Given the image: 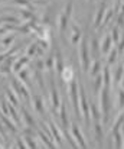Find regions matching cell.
<instances>
[{"label": "cell", "mask_w": 124, "mask_h": 149, "mask_svg": "<svg viewBox=\"0 0 124 149\" xmlns=\"http://www.w3.org/2000/svg\"><path fill=\"white\" fill-rule=\"evenodd\" d=\"M68 25H69V19H68V16H67L65 13H61V15L58 16V28H59V32H61L62 35L67 32Z\"/></svg>", "instance_id": "ac0fdd59"}, {"label": "cell", "mask_w": 124, "mask_h": 149, "mask_svg": "<svg viewBox=\"0 0 124 149\" xmlns=\"http://www.w3.org/2000/svg\"><path fill=\"white\" fill-rule=\"evenodd\" d=\"M100 110H101V114H103V122L104 123H108V119H110V87L107 86H103L100 94Z\"/></svg>", "instance_id": "6da1fadb"}, {"label": "cell", "mask_w": 124, "mask_h": 149, "mask_svg": "<svg viewBox=\"0 0 124 149\" xmlns=\"http://www.w3.org/2000/svg\"><path fill=\"white\" fill-rule=\"evenodd\" d=\"M13 41H15V35H4L0 38V45L3 49H9L12 47Z\"/></svg>", "instance_id": "603a6c76"}, {"label": "cell", "mask_w": 124, "mask_h": 149, "mask_svg": "<svg viewBox=\"0 0 124 149\" xmlns=\"http://www.w3.org/2000/svg\"><path fill=\"white\" fill-rule=\"evenodd\" d=\"M49 100H51V106L53 110H58L62 104L61 97H59V93H58V88L55 86V81L53 78H51V91H49Z\"/></svg>", "instance_id": "277c9868"}, {"label": "cell", "mask_w": 124, "mask_h": 149, "mask_svg": "<svg viewBox=\"0 0 124 149\" xmlns=\"http://www.w3.org/2000/svg\"><path fill=\"white\" fill-rule=\"evenodd\" d=\"M0 132L3 133V136L6 135V130H4V125H3V122H1V119H0Z\"/></svg>", "instance_id": "bcb514c9"}, {"label": "cell", "mask_w": 124, "mask_h": 149, "mask_svg": "<svg viewBox=\"0 0 124 149\" xmlns=\"http://www.w3.org/2000/svg\"><path fill=\"white\" fill-rule=\"evenodd\" d=\"M13 4H17V6H29V0H12Z\"/></svg>", "instance_id": "ee69618b"}, {"label": "cell", "mask_w": 124, "mask_h": 149, "mask_svg": "<svg viewBox=\"0 0 124 149\" xmlns=\"http://www.w3.org/2000/svg\"><path fill=\"white\" fill-rule=\"evenodd\" d=\"M59 123H61V129L62 132L67 135L68 130H69V120H68V113H67V109H65V104L62 103L61 107H59ZM68 136V135H67Z\"/></svg>", "instance_id": "8992f818"}, {"label": "cell", "mask_w": 124, "mask_h": 149, "mask_svg": "<svg viewBox=\"0 0 124 149\" xmlns=\"http://www.w3.org/2000/svg\"><path fill=\"white\" fill-rule=\"evenodd\" d=\"M94 78H95V81H94V84H92V90H94L95 94H100V91H101V88H103V86H104L103 74H98V75H95Z\"/></svg>", "instance_id": "d4e9b609"}, {"label": "cell", "mask_w": 124, "mask_h": 149, "mask_svg": "<svg viewBox=\"0 0 124 149\" xmlns=\"http://www.w3.org/2000/svg\"><path fill=\"white\" fill-rule=\"evenodd\" d=\"M117 107H118V111L120 110H123L124 109V88L123 87H120V90H118V93H117Z\"/></svg>", "instance_id": "1f68e13d"}, {"label": "cell", "mask_w": 124, "mask_h": 149, "mask_svg": "<svg viewBox=\"0 0 124 149\" xmlns=\"http://www.w3.org/2000/svg\"><path fill=\"white\" fill-rule=\"evenodd\" d=\"M36 49H38V42H32V44L26 48L25 54H26L29 58H33V56H35V54H36Z\"/></svg>", "instance_id": "836d02e7"}, {"label": "cell", "mask_w": 124, "mask_h": 149, "mask_svg": "<svg viewBox=\"0 0 124 149\" xmlns=\"http://www.w3.org/2000/svg\"><path fill=\"white\" fill-rule=\"evenodd\" d=\"M61 77H62V80H64L67 84L71 83V81L75 78V74H74L72 67H65V68L62 70V72H61Z\"/></svg>", "instance_id": "44dd1931"}, {"label": "cell", "mask_w": 124, "mask_h": 149, "mask_svg": "<svg viewBox=\"0 0 124 149\" xmlns=\"http://www.w3.org/2000/svg\"><path fill=\"white\" fill-rule=\"evenodd\" d=\"M13 148L23 149V148H28V146H26V142H25V139H23V138H17V139H16V142H15V146H13Z\"/></svg>", "instance_id": "60d3db41"}, {"label": "cell", "mask_w": 124, "mask_h": 149, "mask_svg": "<svg viewBox=\"0 0 124 149\" xmlns=\"http://www.w3.org/2000/svg\"><path fill=\"white\" fill-rule=\"evenodd\" d=\"M0 25H4L7 29H16V26L20 25V19H17L16 16L4 15V16H0Z\"/></svg>", "instance_id": "8fae6325"}, {"label": "cell", "mask_w": 124, "mask_h": 149, "mask_svg": "<svg viewBox=\"0 0 124 149\" xmlns=\"http://www.w3.org/2000/svg\"><path fill=\"white\" fill-rule=\"evenodd\" d=\"M19 13H20V17H23L25 20H30V19L35 17V12H32L29 9H22Z\"/></svg>", "instance_id": "e575fe53"}, {"label": "cell", "mask_w": 124, "mask_h": 149, "mask_svg": "<svg viewBox=\"0 0 124 149\" xmlns=\"http://www.w3.org/2000/svg\"><path fill=\"white\" fill-rule=\"evenodd\" d=\"M12 88L15 90V93L20 97V99H25V100H32V96L29 93V88H28V84L22 83L19 78H13L12 80Z\"/></svg>", "instance_id": "3957f363"}, {"label": "cell", "mask_w": 124, "mask_h": 149, "mask_svg": "<svg viewBox=\"0 0 124 149\" xmlns=\"http://www.w3.org/2000/svg\"><path fill=\"white\" fill-rule=\"evenodd\" d=\"M30 61V58L28 56V55H23V56H20L19 59H16L15 61V64H13V72H19L23 67H26L28 65V62Z\"/></svg>", "instance_id": "d6986e66"}, {"label": "cell", "mask_w": 124, "mask_h": 149, "mask_svg": "<svg viewBox=\"0 0 124 149\" xmlns=\"http://www.w3.org/2000/svg\"><path fill=\"white\" fill-rule=\"evenodd\" d=\"M6 33H7V28H6L4 25H0V38L4 36Z\"/></svg>", "instance_id": "f6af8a7d"}, {"label": "cell", "mask_w": 124, "mask_h": 149, "mask_svg": "<svg viewBox=\"0 0 124 149\" xmlns=\"http://www.w3.org/2000/svg\"><path fill=\"white\" fill-rule=\"evenodd\" d=\"M4 97H6V100H7L10 104H15L16 107L19 106V99H20V97L15 93V90H13V88H7V90H6V93H4Z\"/></svg>", "instance_id": "ffe728a7"}, {"label": "cell", "mask_w": 124, "mask_h": 149, "mask_svg": "<svg viewBox=\"0 0 124 149\" xmlns=\"http://www.w3.org/2000/svg\"><path fill=\"white\" fill-rule=\"evenodd\" d=\"M23 139H25V142H26V146H28V148H39V146H38V143L32 139V136H30V135H23Z\"/></svg>", "instance_id": "d590c367"}, {"label": "cell", "mask_w": 124, "mask_h": 149, "mask_svg": "<svg viewBox=\"0 0 124 149\" xmlns=\"http://www.w3.org/2000/svg\"><path fill=\"white\" fill-rule=\"evenodd\" d=\"M101 70H103V68H101L100 59H98V58H94V59H91V64H89V68H88L87 72L89 74V77H95V75L100 74Z\"/></svg>", "instance_id": "4fadbf2b"}, {"label": "cell", "mask_w": 124, "mask_h": 149, "mask_svg": "<svg viewBox=\"0 0 124 149\" xmlns=\"http://www.w3.org/2000/svg\"><path fill=\"white\" fill-rule=\"evenodd\" d=\"M94 138H95L97 143L101 146L103 145V139H104V132H103L101 120H94Z\"/></svg>", "instance_id": "7c38bea8"}, {"label": "cell", "mask_w": 124, "mask_h": 149, "mask_svg": "<svg viewBox=\"0 0 124 149\" xmlns=\"http://www.w3.org/2000/svg\"><path fill=\"white\" fill-rule=\"evenodd\" d=\"M117 51H118V55H123L124 54V35L121 36V39L117 44Z\"/></svg>", "instance_id": "7bdbcfd3"}, {"label": "cell", "mask_w": 124, "mask_h": 149, "mask_svg": "<svg viewBox=\"0 0 124 149\" xmlns=\"http://www.w3.org/2000/svg\"><path fill=\"white\" fill-rule=\"evenodd\" d=\"M113 38H111V33H105L103 38H101V41H100V51H101V54L103 55H107L111 48H113Z\"/></svg>", "instance_id": "ba28073f"}, {"label": "cell", "mask_w": 124, "mask_h": 149, "mask_svg": "<svg viewBox=\"0 0 124 149\" xmlns=\"http://www.w3.org/2000/svg\"><path fill=\"white\" fill-rule=\"evenodd\" d=\"M17 74V78L22 81V83H25V84H28L29 83V68L28 67H23L19 72H16Z\"/></svg>", "instance_id": "f1b7e54d"}, {"label": "cell", "mask_w": 124, "mask_h": 149, "mask_svg": "<svg viewBox=\"0 0 124 149\" xmlns=\"http://www.w3.org/2000/svg\"><path fill=\"white\" fill-rule=\"evenodd\" d=\"M88 1H94V0H88Z\"/></svg>", "instance_id": "c3c4849f"}, {"label": "cell", "mask_w": 124, "mask_h": 149, "mask_svg": "<svg viewBox=\"0 0 124 149\" xmlns=\"http://www.w3.org/2000/svg\"><path fill=\"white\" fill-rule=\"evenodd\" d=\"M114 16V10L113 9H107L105 10V13H104V19H103V23L100 25V28L98 29H103L104 26H107L108 23H110V20H111V17Z\"/></svg>", "instance_id": "f546056e"}, {"label": "cell", "mask_w": 124, "mask_h": 149, "mask_svg": "<svg viewBox=\"0 0 124 149\" xmlns=\"http://www.w3.org/2000/svg\"><path fill=\"white\" fill-rule=\"evenodd\" d=\"M49 129H51V133H52V138L56 143V148L62 146V129H59L58 125H55L53 122H49Z\"/></svg>", "instance_id": "30bf717a"}, {"label": "cell", "mask_w": 124, "mask_h": 149, "mask_svg": "<svg viewBox=\"0 0 124 149\" xmlns=\"http://www.w3.org/2000/svg\"><path fill=\"white\" fill-rule=\"evenodd\" d=\"M91 47H92V55H98V52H101L100 51V42L95 38L91 39Z\"/></svg>", "instance_id": "74e56055"}, {"label": "cell", "mask_w": 124, "mask_h": 149, "mask_svg": "<svg viewBox=\"0 0 124 149\" xmlns=\"http://www.w3.org/2000/svg\"><path fill=\"white\" fill-rule=\"evenodd\" d=\"M20 114H22V119H23V123L26 125V126H29V127H35L36 129V122H35V119L32 117V114L25 109V107H22V111H20Z\"/></svg>", "instance_id": "9a60e30c"}, {"label": "cell", "mask_w": 124, "mask_h": 149, "mask_svg": "<svg viewBox=\"0 0 124 149\" xmlns=\"http://www.w3.org/2000/svg\"><path fill=\"white\" fill-rule=\"evenodd\" d=\"M35 75H36V80H38V86H39L41 88H45V83H43L42 71H39V70H35Z\"/></svg>", "instance_id": "f35d334b"}, {"label": "cell", "mask_w": 124, "mask_h": 149, "mask_svg": "<svg viewBox=\"0 0 124 149\" xmlns=\"http://www.w3.org/2000/svg\"><path fill=\"white\" fill-rule=\"evenodd\" d=\"M3 138H4V136H3V133L0 132V143H1V145L4 146V139H3Z\"/></svg>", "instance_id": "7dc6e473"}, {"label": "cell", "mask_w": 124, "mask_h": 149, "mask_svg": "<svg viewBox=\"0 0 124 149\" xmlns=\"http://www.w3.org/2000/svg\"><path fill=\"white\" fill-rule=\"evenodd\" d=\"M78 52H80V62H81V65L84 67L85 71H88L89 64H91V56H89V49H88V41H87L85 36H82L81 41H80Z\"/></svg>", "instance_id": "7a4b0ae2"}, {"label": "cell", "mask_w": 124, "mask_h": 149, "mask_svg": "<svg viewBox=\"0 0 124 149\" xmlns=\"http://www.w3.org/2000/svg\"><path fill=\"white\" fill-rule=\"evenodd\" d=\"M89 109H91V119H92V120H101V119H103L101 110H100L94 103H89Z\"/></svg>", "instance_id": "83f0119b"}, {"label": "cell", "mask_w": 124, "mask_h": 149, "mask_svg": "<svg viewBox=\"0 0 124 149\" xmlns=\"http://www.w3.org/2000/svg\"><path fill=\"white\" fill-rule=\"evenodd\" d=\"M123 77H124V65H118L116 72H114V75H113V83L114 84H121Z\"/></svg>", "instance_id": "484cf974"}, {"label": "cell", "mask_w": 124, "mask_h": 149, "mask_svg": "<svg viewBox=\"0 0 124 149\" xmlns=\"http://www.w3.org/2000/svg\"><path fill=\"white\" fill-rule=\"evenodd\" d=\"M45 67L49 72H52V70L55 68V55H49L46 59H45Z\"/></svg>", "instance_id": "d6a6232c"}, {"label": "cell", "mask_w": 124, "mask_h": 149, "mask_svg": "<svg viewBox=\"0 0 124 149\" xmlns=\"http://www.w3.org/2000/svg\"><path fill=\"white\" fill-rule=\"evenodd\" d=\"M111 38H113V42H114L116 45H117L118 41L121 39V35H120V26H118V25L113 26V29H111Z\"/></svg>", "instance_id": "4dcf8cb0"}, {"label": "cell", "mask_w": 124, "mask_h": 149, "mask_svg": "<svg viewBox=\"0 0 124 149\" xmlns=\"http://www.w3.org/2000/svg\"><path fill=\"white\" fill-rule=\"evenodd\" d=\"M53 55H55V71H56L58 75H61L62 70L65 68V65H64V58H62V52H61V49H56V52H55Z\"/></svg>", "instance_id": "5bb4252c"}, {"label": "cell", "mask_w": 124, "mask_h": 149, "mask_svg": "<svg viewBox=\"0 0 124 149\" xmlns=\"http://www.w3.org/2000/svg\"><path fill=\"white\" fill-rule=\"evenodd\" d=\"M111 133H113V139H114L113 146H114V148H124V141H123V136H121L120 129H118V130H114V132H111Z\"/></svg>", "instance_id": "7402d4cb"}, {"label": "cell", "mask_w": 124, "mask_h": 149, "mask_svg": "<svg viewBox=\"0 0 124 149\" xmlns=\"http://www.w3.org/2000/svg\"><path fill=\"white\" fill-rule=\"evenodd\" d=\"M16 52H17V48H15V49H10V48H9L7 52H0V64H1V62H3L10 54H16Z\"/></svg>", "instance_id": "ab89813d"}, {"label": "cell", "mask_w": 124, "mask_h": 149, "mask_svg": "<svg viewBox=\"0 0 124 149\" xmlns=\"http://www.w3.org/2000/svg\"><path fill=\"white\" fill-rule=\"evenodd\" d=\"M81 38H82V31H81L80 25H78V23H75V22H72V23H71V32H69L71 44L77 45V44L81 41Z\"/></svg>", "instance_id": "9c48e42d"}, {"label": "cell", "mask_w": 124, "mask_h": 149, "mask_svg": "<svg viewBox=\"0 0 124 149\" xmlns=\"http://www.w3.org/2000/svg\"><path fill=\"white\" fill-rule=\"evenodd\" d=\"M72 10H74V1H72V0H68L67 4H65V10H64V13L69 17V16L72 15Z\"/></svg>", "instance_id": "8d00e7d4"}, {"label": "cell", "mask_w": 124, "mask_h": 149, "mask_svg": "<svg viewBox=\"0 0 124 149\" xmlns=\"http://www.w3.org/2000/svg\"><path fill=\"white\" fill-rule=\"evenodd\" d=\"M16 61V56H7L1 64H0V74L1 75H9L13 72V64Z\"/></svg>", "instance_id": "52a82bcc"}, {"label": "cell", "mask_w": 124, "mask_h": 149, "mask_svg": "<svg viewBox=\"0 0 124 149\" xmlns=\"http://www.w3.org/2000/svg\"><path fill=\"white\" fill-rule=\"evenodd\" d=\"M71 132H72V138H74V141L77 143V148H87L88 146L87 145V141L84 138V133L81 132V129L78 127L77 123H72L71 125Z\"/></svg>", "instance_id": "5b68a950"}, {"label": "cell", "mask_w": 124, "mask_h": 149, "mask_svg": "<svg viewBox=\"0 0 124 149\" xmlns=\"http://www.w3.org/2000/svg\"><path fill=\"white\" fill-rule=\"evenodd\" d=\"M103 80H104V86H107V87L113 86V75H111V71L108 67L103 68Z\"/></svg>", "instance_id": "cb8c5ba5"}, {"label": "cell", "mask_w": 124, "mask_h": 149, "mask_svg": "<svg viewBox=\"0 0 124 149\" xmlns=\"http://www.w3.org/2000/svg\"><path fill=\"white\" fill-rule=\"evenodd\" d=\"M32 104H33V109L38 111V114H41L43 116V113H45V107H43V100L39 94H35V96H32Z\"/></svg>", "instance_id": "2e32d148"}, {"label": "cell", "mask_w": 124, "mask_h": 149, "mask_svg": "<svg viewBox=\"0 0 124 149\" xmlns=\"http://www.w3.org/2000/svg\"><path fill=\"white\" fill-rule=\"evenodd\" d=\"M105 10H107L105 3H101V6L98 7V12H97V15H95V19H94V26H95L97 29H98L100 25L103 23V19H104V13H105Z\"/></svg>", "instance_id": "e0dca14e"}, {"label": "cell", "mask_w": 124, "mask_h": 149, "mask_svg": "<svg viewBox=\"0 0 124 149\" xmlns=\"http://www.w3.org/2000/svg\"><path fill=\"white\" fill-rule=\"evenodd\" d=\"M46 67H45V61L42 58H38L36 62H35V70H39V71H43Z\"/></svg>", "instance_id": "b9f144b4"}, {"label": "cell", "mask_w": 124, "mask_h": 149, "mask_svg": "<svg viewBox=\"0 0 124 149\" xmlns=\"http://www.w3.org/2000/svg\"><path fill=\"white\" fill-rule=\"evenodd\" d=\"M117 56H118L117 47H116V48H111V51L107 54V64H108V65H114V64L117 62Z\"/></svg>", "instance_id": "4316f807"}]
</instances>
